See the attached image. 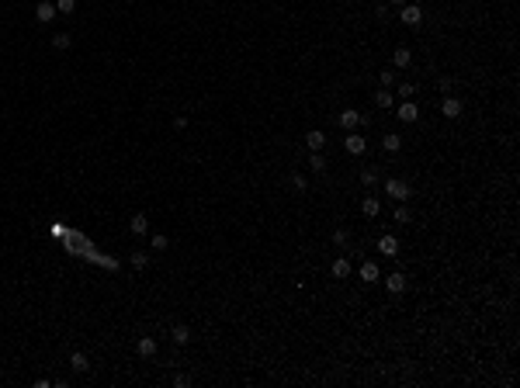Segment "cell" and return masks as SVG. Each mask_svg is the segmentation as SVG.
Listing matches in <instances>:
<instances>
[{"instance_id":"obj_25","label":"cell","mask_w":520,"mask_h":388,"mask_svg":"<svg viewBox=\"0 0 520 388\" xmlns=\"http://www.w3.org/2000/svg\"><path fill=\"white\" fill-rule=\"evenodd\" d=\"M399 94H403L406 101H413V94H416V87H413V84H399Z\"/></svg>"},{"instance_id":"obj_30","label":"cell","mask_w":520,"mask_h":388,"mask_svg":"<svg viewBox=\"0 0 520 388\" xmlns=\"http://www.w3.org/2000/svg\"><path fill=\"white\" fill-rule=\"evenodd\" d=\"M174 385H177V388H187V385H191V378H187V374H177V378H174Z\"/></svg>"},{"instance_id":"obj_11","label":"cell","mask_w":520,"mask_h":388,"mask_svg":"<svg viewBox=\"0 0 520 388\" xmlns=\"http://www.w3.org/2000/svg\"><path fill=\"white\" fill-rule=\"evenodd\" d=\"M382 149H385V152H399V149H403V135H395V132H388V135L382 139Z\"/></svg>"},{"instance_id":"obj_12","label":"cell","mask_w":520,"mask_h":388,"mask_svg":"<svg viewBox=\"0 0 520 388\" xmlns=\"http://www.w3.org/2000/svg\"><path fill=\"white\" fill-rule=\"evenodd\" d=\"M392 63H395L399 69H406V66L413 63V52H409L406 45H403V49H395V56H392Z\"/></svg>"},{"instance_id":"obj_5","label":"cell","mask_w":520,"mask_h":388,"mask_svg":"<svg viewBox=\"0 0 520 388\" xmlns=\"http://www.w3.org/2000/svg\"><path fill=\"white\" fill-rule=\"evenodd\" d=\"M35 18L42 21V24H45V21H52V18H56V4H49V0H42V4L35 7Z\"/></svg>"},{"instance_id":"obj_1","label":"cell","mask_w":520,"mask_h":388,"mask_svg":"<svg viewBox=\"0 0 520 388\" xmlns=\"http://www.w3.org/2000/svg\"><path fill=\"white\" fill-rule=\"evenodd\" d=\"M385 191L392 194V198H395V201H406V198H409V194H413V187H409L406 180H392V177L385 180Z\"/></svg>"},{"instance_id":"obj_14","label":"cell","mask_w":520,"mask_h":388,"mask_svg":"<svg viewBox=\"0 0 520 388\" xmlns=\"http://www.w3.org/2000/svg\"><path fill=\"white\" fill-rule=\"evenodd\" d=\"M375 104H378V108H388V111H392V104H395V97H392V90H388V87H382V90L375 94Z\"/></svg>"},{"instance_id":"obj_27","label":"cell","mask_w":520,"mask_h":388,"mask_svg":"<svg viewBox=\"0 0 520 388\" xmlns=\"http://www.w3.org/2000/svg\"><path fill=\"white\" fill-rule=\"evenodd\" d=\"M375 180H378V173H375V170H364V173H361V184H368V187H371Z\"/></svg>"},{"instance_id":"obj_9","label":"cell","mask_w":520,"mask_h":388,"mask_svg":"<svg viewBox=\"0 0 520 388\" xmlns=\"http://www.w3.org/2000/svg\"><path fill=\"white\" fill-rule=\"evenodd\" d=\"M441 111H444V118H458V114H461V101L458 97H444Z\"/></svg>"},{"instance_id":"obj_17","label":"cell","mask_w":520,"mask_h":388,"mask_svg":"<svg viewBox=\"0 0 520 388\" xmlns=\"http://www.w3.org/2000/svg\"><path fill=\"white\" fill-rule=\"evenodd\" d=\"M378 208H382V205H378V198H364V201H361V212H364L368 218H375V215H378Z\"/></svg>"},{"instance_id":"obj_2","label":"cell","mask_w":520,"mask_h":388,"mask_svg":"<svg viewBox=\"0 0 520 388\" xmlns=\"http://www.w3.org/2000/svg\"><path fill=\"white\" fill-rule=\"evenodd\" d=\"M343 146H347V152H350V156H361V152H364V149H368V142H364V139H361V135H357V132H350V135H347V142H343Z\"/></svg>"},{"instance_id":"obj_28","label":"cell","mask_w":520,"mask_h":388,"mask_svg":"<svg viewBox=\"0 0 520 388\" xmlns=\"http://www.w3.org/2000/svg\"><path fill=\"white\" fill-rule=\"evenodd\" d=\"M382 84H385V87L395 84V73H392V69H382Z\"/></svg>"},{"instance_id":"obj_18","label":"cell","mask_w":520,"mask_h":388,"mask_svg":"<svg viewBox=\"0 0 520 388\" xmlns=\"http://www.w3.org/2000/svg\"><path fill=\"white\" fill-rule=\"evenodd\" d=\"M347 274H350V260H343V257L333 260V278H347Z\"/></svg>"},{"instance_id":"obj_4","label":"cell","mask_w":520,"mask_h":388,"mask_svg":"<svg viewBox=\"0 0 520 388\" xmlns=\"http://www.w3.org/2000/svg\"><path fill=\"white\" fill-rule=\"evenodd\" d=\"M361 122H364V118H361V111H354V108H347V111L340 114V125H343V129H357Z\"/></svg>"},{"instance_id":"obj_20","label":"cell","mask_w":520,"mask_h":388,"mask_svg":"<svg viewBox=\"0 0 520 388\" xmlns=\"http://www.w3.org/2000/svg\"><path fill=\"white\" fill-rule=\"evenodd\" d=\"M170 336H174V343H187V340H191V329H187V326H174Z\"/></svg>"},{"instance_id":"obj_15","label":"cell","mask_w":520,"mask_h":388,"mask_svg":"<svg viewBox=\"0 0 520 388\" xmlns=\"http://www.w3.org/2000/svg\"><path fill=\"white\" fill-rule=\"evenodd\" d=\"M69 367H73V371H76V374H84V371H87V367H90V361H87V357H84V354H80V350H76V354H73V357H69Z\"/></svg>"},{"instance_id":"obj_31","label":"cell","mask_w":520,"mask_h":388,"mask_svg":"<svg viewBox=\"0 0 520 388\" xmlns=\"http://www.w3.org/2000/svg\"><path fill=\"white\" fill-rule=\"evenodd\" d=\"M395 222H409V208H399V212H395Z\"/></svg>"},{"instance_id":"obj_33","label":"cell","mask_w":520,"mask_h":388,"mask_svg":"<svg viewBox=\"0 0 520 388\" xmlns=\"http://www.w3.org/2000/svg\"><path fill=\"white\" fill-rule=\"evenodd\" d=\"M388 4H409V0H388Z\"/></svg>"},{"instance_id":"obj_19","label":"cell","mask_w":520,"mask_h":388,"mask_svg":"<svg viewBox=\"0 0 520 388\" xmlns=\"http://www.w3.org/2000/svg\"><path fill=\"white\" fill-rule=\"evenodd\" d=\"M129 229H132V232H136V236H142V232H146V229H149V222H146V215H136V218H132V222H129Z\"/></svg>"},{"instance_id":"obj_16","label":"cell","mask_w":520,"mask_h":388,"mask_svg":"<svg viewBox=\"0 0 520 388\" xmlns=\"http://www.w3.org/2000/svg\"><path fill=\"white\" fill-rule=\"evenodd\" d=\"M139 354H142V357H153V354H156V340H153V336H142V340H139Z\"/></svg>"},{"instance_id":"obj_6","label":"cell","mask_w":520,"mask_h":388,"mask_svg":"<svg viewBox=\"0 0 520 388\" xmlns=\"http://www.w3.org/2000/svg\"><path fill=\"white\" fill-rule=\"evenodd\" d=\"M403 21H406V24H420V21H423V11H420L416 4H403Z\"/></svg>"},{"instance_id":"obj_8","label":"cell","mask_w":520,"mask_h":388,"mask_svg":"<svg viewBox=\"0 0 520 388\" xmlns=\"http://www.w3.org/2000/svg\"><path fill=\"white\" fill-rule=\"evenodd\" d=\"M385 284H388V291H392V295H403V291H406V274H388V278H385Z\"/></svg>"},{"instance_id":"obj_26","label":"cell","mask_w":520,"mask_h":388,"mask_svg":"<svg viewBox=\"0 0 520 388\" xmlns=\"http://www.w3.org/2000/svg\"><path fill=\"white\" fill-rule=\"evenodd\" d=\"M333 243H337V246H347V229H337V232H333Z\"/></svg>"},{"instance_id":"obj_21","label":"cell","mask_w":520,"mask_h":388,"mask_svg":"<svg viewBox=\"0 0 520 388\" xmlns=\"http://www.w3.org/2000/svg\"><path fill=\"white\" fill-rule=\"evenodd\" d=\"M309 167H312L316 173H323V170H326V160L319 156V152H312V156H309Z\"/></svg>"},{"instance_id":"obj_24","label":"cell","mask_w":520,"mask_h":388,"mask_svg":"<svg viewBox=\"0 0 520 388\" xmlns=\"http://www.w3.org/2000/svg\"><path fill=\"white\" fill-rule=\"evenodd\" d=\"M146 263H149V257H146V253H132V267H136V270H142Z\"/></svg>"},{"instance_id":"obj_13","label":"cell","mask_w":520,"mask_h":388,"mask_svg":"<svg viewBox=\"0 0 520 388\" xmlns=\"http://www.w3.org/2000/svg\"><path fill=\"white\" fill-rule=\"evenodd\" d=\"M378 278H382V274H378V263H371V260H368V263H361V281H368V284H371V281H378Z\"/></svg>"},{"instance_id":"obj_22","label":"cell","mask_w":520,"mask_h":388,"mask_svg":"<svg viewBox=\"0 0 520 388\" xmlns=\"http://www.w3.org/2000/svg\"><path fill=\"white\" fill-rule=\"evenodd\" d=\"M56 11H59V14H73V11H76V0H56Z\"/></svg>"},{"instance_id":"obj_7","label":"cell","mask_w":520,"mask_h":388,"mask_svg":"<svg viewBox=\"0 0 520 388\" xmlns=\"http://www.w3.org/2000/svg\"><path fill=\"white\" fill-rule=\"evenodd\" d=\"M378 253H382V257H395V253H399L395 236H382V239H378Z\"/></svg>"},{"instance_id":"obj_3","label":"cell","mask_w":520,"mask_h":388,"mask_svg":"<svg viewBox=\"0 0 520 388\" xmlns=\"http://www.w3.org/2000/svg\"><path fill=\"white\" fill-rule=\"evenodd\" d=\"M305 146H309L312 152H319V149H323V146H326V132H319V129H312V132L305 135Z\"/></svg>"},{"instance_id":"obj_23","label":"cell","mask_w":520,"mask_h":388,"mask_svg":"<svg viewBox=\"0 0 520 388\" xmlns=\"http://www.w3.org/2000/svg\"><path fill=\"white\" fill-rule=\"evenodd\" d=\"M52 45H56V49H69V35H66V31H59V35L52 38Z\"/></svg>"},{"instance_id":"obj_10","label":"cell","mask_w":520,"mask_h":388,"mask_svg":"<svg viewBox=\"0 0 520 388\" xmlns=\"http://www.w3.org/2000/svg\"><path fill=\"white\" fill-rule=\"evenodd\" d=\"M395 114H399V118H403V122H416V118H420V108H416L413 101H406V104L399 108Z\"/></svg>"},{"instance_id":"obj_29","label":"cell","mask_w":520,"mask_h":388,"mask_svg":"<svg viewBox=\"0 0 520 388\" xmlns=\"http://www.w3.org/2000/svg\"><path fill=\"white\" fill-rule=\"evenodd\" d=\"M167 246V236H159V232H156V236H153V250H163Z\"/></svg>"},{"instance_id":"obj_32","label":"cell","mask_w":520,"mask_h":388,"mask_svg":"<svg viewBox=\"0 0 520 388\" xmlns=\"http://www.w3.org/2000/svg\"><path fill=\"white\" fill-rule=\"evenodd\" d=\"M292 184H295L298 191H305V177H302V173H295V177H292Z\"/></svg>"}]
</instances>
